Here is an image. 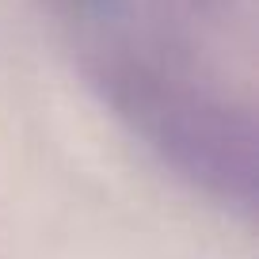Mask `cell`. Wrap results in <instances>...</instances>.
Masks as SVG:
<instances>
[{"instance_id": "1", "label": "cell", "mask_w": 259, "mask_h": 259, "mask_svg": "<svg viewBox=\"0 0 259 259\" xmlns=\"http://www.w3.org/2000/svg\"><path fill=\"white\" fill-rule=\"evenodd\" d=\"M92 4H99V8H107V4H114V0H92Z\"/></svg>"}]
</instances>
